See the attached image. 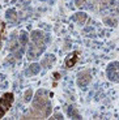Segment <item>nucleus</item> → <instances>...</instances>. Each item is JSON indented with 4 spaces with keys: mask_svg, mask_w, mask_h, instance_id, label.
<instances>
[{
    "mask_svg": "<svg viewBox=\"0 0 119 120\" xmlns=\"http://www.w3.org/2000/svg\"><path fill=\"white\" fill-rule=\"evenodd\" d=\"M51 111V105L48 102L47 97L45 95V91H41L37 94L36 99H34V103H33V108L32 111L26 115V117H47L48 114Z\"/></svg>",
    "mask_w": 119,
    "mask_h": 120,
    "instance_id": "obj_1",
    "label": "nucleus"
},
{
    "mask_svg": "<svg viewBox=\"0 0 119 120\" xmlns=\"http://www.w3.org/2000/svg\"><path fill=\"white\" fill-rule=\"evenodd\" d=\"M12 102H13V94L12 93H7L0 98V117H3L4 114L9 110Z\"/></svg>",
    "mask_w": 119,
    "mask_h": 120,
    "instance_id": "obj_2",
    "label": "nucleus"
},
{
    "mask_svg": "<svg viewBox=\"0 0 119 120\" xmlns=\"http://www.w3.org/2000/svg\"><path fill=\"white\" fill-rule=\"evenodd\" d=\"M90 80H92V75H90L89 71H83V72L79 73L77 84H79V86L84 87V86H86V85L89 84Z\"/></svg>",
    "mask_w": 119,
    "mask_h": 120,
    "instance_id": "obj_3",
    "label": "nucleus"
},
{
    "mask_svg": "<svg viewBox=\"0 0 119 120\" xmlns=\"http://www.w3.org/2000/svg\"><path fill=\"white\" fill-rule=\"evenodd\" d=\"M107 73L110 76V80H113V81H119V64L118 63L110 64Z\"/></svg>",
    "mask_w": 119,
    "mask_h": 120,
    "instance_id": "obj_4",
    "label": "nucleus"
},
{
    "mask_svg": "<svg viewBox=\"0 0 119 120\" xmlns=\"http://www.w3.org/2000/svg\"><path fill=\"white\" fill-rule=\"evenodd\" d=\"M77 52H73L72 55H69L68 57H67V60H66V64H67V67H73L75 65V63H76V60H77Z\"/></svg>",
    "mask_w": 119,
    "mask_h": 120,
    "instance_id": "obj_5",
    "label": "nucleus"
},
{
    "mask_svg": "<svg viewBox=\"0 0 119 120\" xmlns=\"http://www.w3.org/2000/svg\"><path fill=\"white\" fill-rule=\"evenodd\" d=\"M76 20H77L79 22H81V24H83V22L86 20V16L84 15V13H79V15L76 16Z\"/></svg>",
    "mask_w": 119,
    "mask_h": 120,
    "instance_id": "obj_6",
    "label": "nucleus"
},
{
    "mask_svg": "<svg viewBox=\"0 0 119 120\" xmlns=\"http://www.w3.org/2000/svg\"><path fill=\"white\" fill-rule=\"evenodd\" d=\"M39 71V65L38 64H33V65L30 67V73H37Z\"/></svg>",
    "mask_w": 119,
    "mask_h": 120,
    "instance_id": "obj_7",
    "label": "nucleus"
},
{
    "mask_svg": "<svg viewBox=\"0 0 119 120\" xmlns=\"http://www.w3.org/2000/svg\"><path fill=\"white\" fill-rule=\"evenodd\" d=\"M30 97H32V90H28L26 93H25V101H26V102L30 99Z\"/></svg>",
    "mask_w": 119,
    "mask_h": 120,
    "instance_id": "obj_8",
    "label": "nucleus"
}]
</instances>
